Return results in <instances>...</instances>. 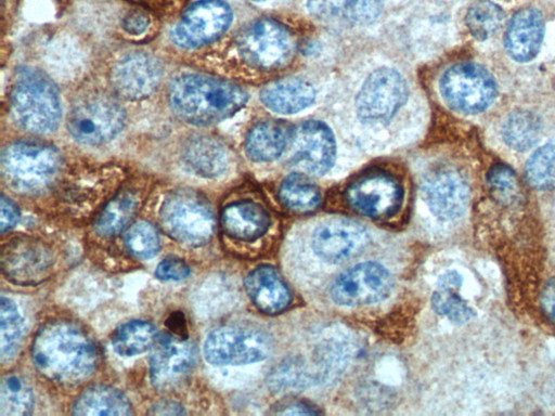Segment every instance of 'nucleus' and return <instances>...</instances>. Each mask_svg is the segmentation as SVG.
Instances as JSON below:
<instances>
[{"label": "nucleus", "mask_w": 555, "mask_h": 416, "mask_svg": "<svg viewBox=\"0 0 555 416\" xmlns=\"http://www.w3.org/2000/svg\"><path fill=\"white\" fill-rule=\"evenodd\" d=\"M62 157L51 144L18 140L8 144L1 155V172L13 190L38 194L49 188L60 177Z\"/></svg>", "instance_id": "obj_4"}, {"label": "nucleus", "mask_w": 555, "mask_h": 416, "mask_svg": "<svg viewBox=\"0 0 555 416\" xmlns=\"http://www.w3.org/2000/svg\"><path fill=\"white\" fill-rule=\"evenodd\" d=\"M2 271L12 282L30 285L49 276L53 258L49 247L33 237H16L2 248Z\"/></svg>", "instance_id": "obj_16"}, {"label": "nucleus", "mask_w": 555, "mask_h": 416, "mask_svg": "<svg viewBox=\"0 0 555 416\" xmlns=\"http://www.w3.org/2000/svg\"><path fill=\"white\" fill-rule=\"evenodd\" d=\"M232 22L230 5L223 0H198L185 10L170 31L182 49H196L221 37Z\"/></svg>", "instance_id": "obj_10"}, {"label": "nucleus", "mask_w": 555, "mask_h": 416, "mask_svg": "<svg viewBox=\"0 0 555 416\" xmlns=\"http://www.w3.org/2000/svg\"><path fill=\"white\" fill-rule=\"evenodd\" d=\"M220 223L223 232L230 237L250 242L267 232L270 226V217L259 204L241 200L223 208Z\"/></svg>", "instance_id": "obj_22"}, {"label": "nucleus", "mask_w": 555, "mask_h": 416, "mask_svg": "<svg viewBox=\"0 0 555 416\" xmlns=\"http://www.w3.org/2000/svg\"><path fill=\"white\" fill-rule=\"evenodd\" d=\"M544 36V20L540 11L528 8L518 11L509 21L504 47L515 61L533 60L540 51Z\"/></svg>", "instance_id": "obj_20"}, {"label": "nucleus", "mask_w": 555, "mask_h": 416, "mask_svg": "<svg viewBox=\"0 0 555 416\" xmlns=\"http://www.w3.org/2000/svg\"><path fill=\"white\" fill-rule=\"evenodd\" d=\"M504 12L490 0H479L470 5L466 14V25L478 40H486L502 26Z\"/></svg>", "instance_id": "obj_35"}, {"label": "nucleus", "mask_w": 555, "mask_h": 416, "mask_svg": "<svg viewBox=\"0 0 555 416\" xmlns=\"http://www.w3.org/2000/svg\"><path fill=\"white\" fill-rule=\"evenodd\" d=\"M406 98L401 75L391 68L373 72L363 83L356 101L357 112L365 121H385L393 116Z\"/></svg>", "instance_id": "obj_13"}, {"label": "nucleus", "mask_w": 555, "mask_h": 416, "mask_svg": "<svg viewBox=\"0 0 555 416\" xmlns=\"http://www.w3.org/2000/svg\"><path fill=\"white\" fill-rule=\"evenodd\" d=\"M541 306L546 316L555 324V277L547 281L543 287Z\"/></svg>", "instance_id": "obj_42"}, {"label": "nucleus", "mask_w": 555, "mask_h": 416, "mask_svg": "<svg viewBox=\"0 0 555 416\" xmlns=\"http://www.w3.org/2000/svg\"><path fill=\"white\" fill-rule=\"evenodd\" d=\"M319 412L314 410L309 404L302 403V402H293L289 404H286L281 408L278 414L283 415H310V414H318Z\"/></svg>", "instance_id": "obj_45"}, {"label": "nucleus", "mask_w": 555, "mask_h": 416, "mask_svg": "<svg viewBox=\"0 0 555 416\" xmlns=\"http://www.w3.org/2000/svg\"><path fill=\"white\" fill-rule=\"evenodd\" d=\"M279 198L291 210L309 212L319 206L321 195L317 185L307 177L293 173L281 183Z\"/></svg>", "instance_id": "obj_32"}, {"label": "nucleus", "mask_w": 555, "mask_h": 416, "mask_svg": "<svg viewBox=\"0 0 555 416\" xmlns=\"http://www.w3.org/2000/svg\"><path fill=\"white\" fill-rule=\"evenodd\" d=\"M150 24L147 14L143 11L134 10L128 13L122 20V28L132 36H139L146 31Z\"/></svg>", "instance_id": "obj_40"}, {"label": "nucleus", "mask_w": 555, "mask_h": 416, "mask_svg": "<svg viewBox=\"0 0 555 416\" xmlns=\"http://www.w3.org/2000/svg\"><path fill=\"white\" fill-rule=\"evenodd\" d=\"M18 220V210L15 204L4 195L0 199V230L4 233L16 224Z\"/></svg>", "instance_id": "obj_41"}, {"label": "nucleus", "mask_w": 555, "mask_h": 416, "mask_svg": "<svg viewBox=\"0 0 555 416\" xmlns=\"http://www.w3.org/2000/svg\"><path fill=\"white\" fill-rule=\"evenodd\" d=\"M245 289L253 303L267 314H278L291 303V291L270 265L254 269L245 278Z\"/></svg>", "instance_id": "obj_21"}, {"label": "nucleus", "mask_w": 555, "mask_h": 416, "mask_svg": "<svg viewBox=\"0 0 555 416\" xmlns=\"http://www.w3.org/2000/svg\"><path fill=\"white\" fill-rule=\"evenodd\" d=\"M147 413L152 415H181L184 414V411L177 402L160 401L152 405Z\"/></svg>", "instance_id": "obj_44"}, {"label": "nucleus", "mask_w": 555, "mask_h": 416, "mask_svg": "<svg viewBox=\"0 0 555 416\" xmlns=\"http://www.w3.org/2000/svg\"><path fill=\"white\" fill-rule=\"evenodd\" d=\"M421 187L430 211L441 220H454L467 208L468 186L455 170H434L423 179Z\"/></svg>", "instance_id": "obj_18"}, {"label": "nucleus", "mask_w": 555, "mask_h": 416, "mask_svg": "<svg viewBox=\"0 0 555 416\" xmlns=\"http://www.w3.org/2000/svg\"><path fill=\"white\" fill-rule=\"evenodd\" d=\"M31 355L43 376L63 385L83 382L99 363L92 338L68 321H53L42 326L33 342Z\"/></svg>", "instance_id": "obj_1"}, {"label": "nucleus", "mask_w": 555, "mask_h": 416, "mask_svg": "<svg viewBox=\"0 0 555 416\" xmlns=\"http://www.w3.org/2000/svg\"><path fill=\"white\" fill-rule=\"evenodd\" d=\"M541 121L528 110L511 113L502 127L504 142L516 151H527L534 146L541 135Z\"/></svg>", "instance_id": "obj_31"}, {"label": "nucleus", "mask_w": 555, "mask_h": 416, "mask_svg": "<svg viewBox=\"0 0 555 416\" xmlns=\"http://www.w3.org/2000/svg\"><path fill=\"white\" fill-rule=\"evenodd\" d=\"M307 8L320 20L363 25L379 16L383 3L382 0H308Z\"/></svg>", "instance_id": "obj_25"}, {"label": "nucleus", "mask_w": 555, "mask_h": 416, "mask_svg": "<svg viewBox=\"0 0 555 416\" xmlns=\"http://www.w3.org/2000/svg\"><path fill=\"white\" fill-rule=\"evenodd\" d=\"M33 406L34 394L26 381L16 375L5 376L1 384L0 414L2 416L28 415Z\"/></svg>", "instance_id": "obj_34"}, {"label": "nucleus", "mask_w": 555, "mask_h": 416, "mask_svg": "<svg viewBox=\"0 0 555 416\" xmlns=\"http://www.w3.org/2000/svg\"><path fill=\"white\" fill-rule=\"evenodd\" d=\"M14 120L36 134L55 131L62 118L60 92L42 72L25 67L18 70L10 95Z\"/></svg>", "instance_id": "obj_3"}, {"label": "nucleus", "mask_w": 555, "mask_h": 416, "mask_svg": "<svg viewBox=\"0 0 555 416\" xmlns=\"http://www.w3.org/2000/svg\"><path fill=\"white\" fill-rule=\"evenodd\" d=\"M23 318L16 304L2 296L0 301V354L1 361H11L21 344Z\"/></svg>", "instance_id": "obj_33"}, {"label": "nucleus", "mask_w": 555, "mask_h": 416, "mask_svg": "<svg viewBox=\"0 0 555 416\" xmlns=\"http://www.w3.org/2000/svg\"><path fill=\"white\" fill-rule=\"evenodd\" d=\"M190 273V266L177 257L163 259L155 270V276L162 281H181L186 278Z\"/></svg>", "instance_id": "obj_39"}, {"label": "nucleus", "mask_w": 555, "mask_h": 416, "mask_svg": "<svg viewBox=\"0 0 555 416\" xmlns=\"http://www.w3.org/2000/svg\"><path fill=\"white\" fill-rule=\"evenodd\" d=\"M271 349V341L263 333L228 325L214 329L207 336L203 353L212 365H243L267 359Z\"/></svg>", "instance_id": "obj_9"}, {"label": "nucleus", "mask_w": 555, "mask_h": 416, "mask_svg": "<svg viewBox=\"0 0 555 416\" xmlns=\"http://www.w3.org/2000/svg\"><path fill=\"white\" fill-rule=\"evenodd\" d=\"M126 112L118 99L107 92L92 91L79 96L67 116L70 136L82 145L109 142L124 128Z\"/></svg>", "instance_id": "obj_5"}, {"label": "nucleus", "mask_w": 555, "mask_h": 416, "mask_svg": "<svg viewBox=\"0 0 555 416\" xmlns=\"http://www.w3.org/2000/svg\"><path fill=\"white\" fill-rule=\"evenodd\" d=\"M346 198L359 213L380 219L398 210L402 202V188L393 177L384 172H371L348 186Z\"/></svg>", "instance_id": "obj_15"}, {"label": "nucleus", "mask_w": 555, "mask_h": 416, "mask_svg": "<svg viewBox=\"0 0 555 416\" xmlns=\"http://www.w3.org/2000/svg\"><path fill=\"white\" fill-rule=\"evenodd\" d=\"M444 102L463 114H478L494 101L498 87L493 76L473 62L459 63L444 72L440 79Z\"/></svg>", "instance_id": "obj_7"}, {"label": "nucleus", "mask_w": 555, "mask_h": 416, "mask_svg": "<svg viewBox=\"0 0 555 416\" xmlns=\"http://www.w3.org/2000/svg\"><path fill=\"white\" fill-rule=\"evenodd\" d=\"M236 44L243 60L262 70L285 65L295 51L291 32L270 18H261L249 24L238 35Z\"/></svg>", "instance_id": "obj_8"}, {"label": "nucleus", "mask_w": 555, "mask_h": 416, "mask_svg": "<svg viewBox=\"0 0 555 416\" xmlns=\"http://www.w3.org/2000/svg\"><path fill=\"white\" fill-rule=\"evenodd\" d=\"M142 200L139 188L126 187L119 191L96 216V234L113 237L122 232L139 211Z\"/></svg>", "instance_id": "obj_27"}, {"label": "nucleus", "mask_w": 555, "mask_h": 416, "mask_svg": "<svg viewBox=\"0 0 555 416\" xmlns=\"http://www.w3.org/2000/svg\"><path fill=\"white\" fill-rule=\"evenodd\" d=\"M314 95L313 87L306 80L285 78L267 84L260 92V100L275 113L294 114L308 107Z\"/></svg>", "instance_id": "obj_26"}, {"label": "nucleus", "mask_w": 555, "mask_h": 416, "mask_svg": "<svg viewBox=\"0 0 555 416\" xmlns=\"http://www.w3.org/2000/svg\"><path fill=\"white\" fill-rule=\"evenodd\" d=\"M172 334L159 333L150 354V376L154 387L162 391L177 388L195 365L194 347Z\"/></svg>", "instance_id": "obj_12"}, {"label": "nucleus", "mask_w": 555, "mask_h": 416, "mask_svg": "<svg viewBox=\"0 0 555 416\" xmlns=\"http://www.w3.org/2000/svg\"><path fill=\"white\" fill-rule=\"evenodd\" d=\"M461 285L462 276L456 271H448L439 277L431 297L436 313L457 324L466 323L474 316V310L459 295Z\"/></svg>", "instance_id": "obj_29"}, {"label": "nucleus", "mask_w": 555, "mask_h": 416, "mask_svg": "<svg viewBox=\"0 0 555 416\" xmlns=\"http://www.w3.org/2000/svg\"><path fill=\"white\" fill-rule=\"evenodd\" d=\"M527 182L537 190H545L555 183V144L539 147L525 166Z\"/></svg>", "instance_id": "obj_36"}, {"label": "nucleus", "mask_w": 555, "mask_h": 416, "mask_svg": "<svg viewBox=\"0 0 555 416\" xmlns=\"http://www.w3.org/2000/svg\"><path fill=\"white\" fill-rule=\"evenodd\" d=\"M127 250L135 258L147 260L160 249V237L156 227L147 221H139L129 226L124 235Z\"/></svg>", "instance_id": "obj_37"}, {"label": "nucleus", "mask_w": 555, "mask_h": 416, "mask_svg": "<svg viewBox=\"0 0 555 416\" xmlns=\"http://www.w3.org/2000/svg\"><path fill=\"white\" fill-rule=\"evenodd\" d=\"M181 156L191 171L204 178L218 177L228 166L224 146L217 139L205 134L189 136L182 145Z\"/></svg>", "instance_id": "obj_23"}, {"label": "nucleus", "mask_w": 555, "mask_h": 416, "mask_svg": "<svg viewBox=\"0 0 555 416\" xmlns=\"http://www.w3.org/2000/svg\"><path fill=\"white\" fill-rule=\"evenodd\" d=\"M287 150L289 160L296 167L313 174H323L334 164L336 145L325 123L308 120L293 128Z\"/></svg>", "instance_id": "obj_14"}, {"label": "nucleus", "mask_w": 555, "mask_h": 416, "mask_svg": "<svg viewBox=\"0 0 555 416\" xmlns=\"http://www.w3.org/2000/svg\"><path fill=\"white\" fill-rule=\"evenodd\" d=\"M159 217L165 232L189 246L206 244L215 232L216 219L210 204L193 190L180 188L169 193Z\"/></svg>", "instance_id": "obj_6"}, {"label": "nucleus", "mask_w": 555, "mask_h": 416, "mask_svg": "<svg viewBox=\"0 0 555 416\" xmlns=\"http://www.w3.org/2000/svg\"><path fill=\"white\" fill-rule=\"evenodd\" d=\"M487 182L492 196L502 204H512L518 196V182L514 171L504 164L491 167Z\"/></svg>", "instance_id": "obj_38"}, {"label": "nucleus", "mask_w": 555, "mask_h": 416, "mask_svg": "<svg viewBox=\"0 0 555 416\" xmlns=\"http://www.w3.org/2000/svg\"><path fill=\"white\" fill-rule=\"evenodd\" d=\"M253 1L261 2V1H266V0H253Z\"/></svg>", "instance_id": "obj_46"}, {"label": "nucleus", "mask_w": 555, "mask_h": 416, "mask_svg": "<svg viewBox=\"0 0 555 416\" xmlns=\"http://www.w3.org/2000/svg\"><path fill=\"white\" fill-rule=\"evenodd\" d=\"M128 398L111 386L95 385L81 392L73 404L75 415H130Z\"/></svg>", "instance_id": "obj_28"}, {"label": "nucleus", "mask_w": 555, "mask_h": 416, "mask_svg": "<svg viewBox=\"0 0 555 416\" xmlns=\"http://www.w3.org/2000/svg\"><path fill=\"white\" fill-rule=\"evenodd\" d=\"M367 243V233L354 221L333 220L312 234V248L323 260L339 263L359 255Z\"/></svg>", "instance_id": "obj_19"}, {"label": "nucleus", "mask_w": 555, "mask_h": 416, "mask_svg": "<svg viewBox=\"0 0 555 416\" xmlns=\"http://www.w3.org/2000/svg\"><path fill=\"white\" fill-rule=\"evenodd\" d=\"M162 80V67L153 56L134 52L121 57L113 67L111 84L122 99L138 101L151 95Z\"/></svg>", "instance_id": "obj_17"}, {"label": "nucleus", "mask_w": 555, "mask_h": 416, "mask_svg": "<svg viewBox=\"0 0 555 416\" xmlns=\"http://www.w3.org/2000/svg\"><path fill=\"white\" fill-rule=\"evenodd\" d=\"M156 336V329L151 323L132 320L114 330L112 346L119 355L133 356L151 350Z\"/></svg>", "instance_id": "obj_30"}, {"label": "nucleus", "mask_w": 555, "mask_h": 416, "mask_svg": "<svg viewBox=\"0 0 555 416\" xmlns=\"http://www.w3.org/2000/svg\"><path fill=\"white\" fill-rule=\"evenodd\" d=\"M247 99L238 86L203 74H182L170 82L168 90L171 112L194 126H209L231 117Z\"/></svg>", "instance_id": "obj_2"}, {"label": "nucleus", "mask_w": 555, "mask_h": 416, "mask_svg": "<svg viewBox=\"0 0 555 416\" xmlns=\"http://www.w3.org/2000/svg\"><path fill=\"white\" fill-rule=\"evenodd\" d=\"M391 287V275L382 264L363 262L338 275L332 284L331 297L340 306L370 304L385 299Z\"/></svg>", "instance_id": "obj_11"}, {"label": "nucleus", "mask_w": 555, "mask_h": 416, "mask_svg": "<svg viewBox=\"0 0 555 416\" xmlns=\"http://www.w3.org/2000/svg\"><path fill=\"white\" fill-rule=\"evenodd\" d=\"M293 126L284 120H263L255 125L247 134L245 151L258 162L280 157L288 147Z\"/></svg>", "instance_id": "obj_24"}, {"label": "nucleus", "mask_w": 555, "mask_h": 416, "mask_svg": "<svg viewBox=\"0 0 555 416\" xmlns=\"http://www.w3.org/2000/svg\"><path fill=\"white\" fill-rule=\"evenodd\" d=\"M166 326L172 335L182 339L188 338V326L183 313L179 311L172 312L166 321Z\"/></svg>", "instance_id": "obj_43"}]
</instances>
